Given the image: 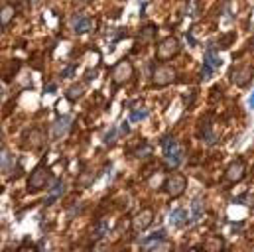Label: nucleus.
<instances>
[{
	"label": "nucleus",
	"mask_w": 254,
	"mask_h": 252,
	"mask_svg": "<svg viewBox=\"0 0 254 252\" xmlns=\"http://www.w3.org/2000/svg\"><path fill=\"white\" fill-rule=\"evenodd\" d=\"M245 176H247V162L243 158L233 160L225 170V181L229 183H239L245 180Z\"/></svg>",
	"instance_id": "nucleus-5"
},
{
	"label": "nucleus",
	"mask_w": 254,
	"mask_h": 252,
	"mask_svg": "<svg viewBox=\"0 0 254 252\" xmlns=\"http://www.w3.org/2000/svg\"><path fill=\"white\" fill-rule=\"evenodd\" d=\"M233 39H235V34H229L225 39H221V45H223V49H227V45H229Z\"/></svg>",
	"instance_id": "nucleus-24"
},
{
	"label": "nucleus",
	"mask_w": 254,
	"mask_h": 252,
	"mask_svg": "<svg viewBox=\"0 0 254 252\" xmlns=\"http://www.w3.org/2000/svg\"><path fill=\"white\" fill-rule=\"evenodd\" d=\"M154 32H156V26H152V24H150V26H146V28H142V30H140L138 39H140V41H144V43H148V41L154 37Z\"/></svg>",
	"instance_id": "nucleus-16"
},
{
	"label": "nucleus",
	"mask_w": 254,
	"mask_h": 252,
	"mask_svg": "<svg viewBox=\"0 0 254 252\" xmlns=\"http://www.w3.org/2000/svg\"><path fill=\"white\" fill-rule=\"evenodd\" d=\"M187 221V213L183 209H175L171 215H169V225L171 227H183Z\"/></svg>",
	"instance_id": "nucleus-14"
},
{
	"label": "nucleus",
	"mask_w": 254,
	"mask_h": 252,
	"mask_svg": "<svg viewBox=\"0 0 254 252\" xmlns=\"http://www.w3.org/2000/svg\"><path fill=\"white\" fill-rule=\"evenodd\" d=\"M181 162H183V150L179 146H173V148H169V150L164 152V164H166V168L175 170Z\"/></svg>",
	"instance_id": "nucleus-10"
},
{
	"label": "nucleus",
	"mask_w": 254,
	"mask_h": 252,
	"mask_svg": "<svg viewBox=\"0 0 254 252\" xmlns=\"http://www.w3.org/2000/svg\"><path fill=\"white\" fill-rule=\"evenodd\" d=\"M185 189H187V178L183 176V174H171L168 180H166V183H164V191L169 195V197H173V199H177V197H181L183 193H185Z\"/></svg>",
	"instance_id": "nucleus-2"
},
{
	"label": "nucleus",
	"mask_w": 254,
	"mask_h": 252,
	"mask_svg": "<svg viewBox=\"0 0 254 252\" xmlns=\"http://www.w3.org/2000/svg\"><path fill=\"white\" fill-rule=\"evenodd\" d=\"M69 130H71V118H69V116H61V118L55 120L53 126H51V134H53L55 138H63Z\"/></svg>",
	"instance_id": "nucleus-11"
},
{
	"label": "nucleus",
	"mask_w": 254,
	"mask_h": 252,
	"mask_svg": "<svg viewBox=\"0 0 254 252\" xmlns=\"http://www.w3.org/2000/svg\"><path fill=\"white\" fill-rule=\"evenodd\" d=\"M254 77V67L251 63H239L237 67H233V71H231V79H233V83L235 85H239V87H247L251 81H253Z\"/></svg>",
	"instance_id": "nucleus-6"
},
{
	"label": "nucleus",
	"mask_w": 254,
	"mask_h": 252,
	"mask_svg": "<svg viewBox=\"0 0 254 252\" xmlns=\"http://www.w3.org/2000/svg\"><path fill=\"white\" fill-rule=\"evenodd\" d=\"M132 75H134V65H132V61H130V59H121V61L113 67L111 79H113L115 87H121V85H125V83H128V81L132 79Z\"/></svg>",
	"instance_id": "nucleus-3"
},
{
	"label": "nucleus",
	"mask_w": 254,
	"mask_h": 252,
	"mask_svg": "<svg viewBox=\"0 0 254 252\" xmlns=\"http://www.w3.org/2000/svg\"><path fill=\"white\" fill-rule=\"evenodd\" d=\"M93 180H95V176H93L91 172H85V174H83V178L79 176L77 185H79V187H87V185H91V183H93Z\"/></svg>",
	"instance_id": "nucleus-20"
},
{
	"label": "nucleus",
	"mask_w": 254,
	"mask_h": 252,
	"mask_svg": "<svg viewBox=\"0 0 254 252\" xmlns=\"http://www.w3.org/2000/svg\"><path fill=\"white\" fill-rule=\"evenodd\" d=\"M249 105H251V108H254V93L251 95V99H249Z\"/></svg>",
	"instance_id": "nucleus-25"
},
{
	"label": "nucleus",
	"mask_w": 254,
	"mask_h": 252,
	"mask_svg": "<svg viewBox=\"0 0 254 252\" xmlns=\"http://www.w3.org/2000/svg\"><path fill=\"white\" fill-rule=\"evenodd\" d=\"M43 142H45V136H43V130L42 128H30V130H26V134H24V148L26 150H38V148H42L43 146Z\"/></svg>",
	"instance_id": "nucleus-8"
},
{
	"label": "nucleus",
	"mask_w": 254,
	"mask_h": 252,
	"mask_svg": "<svg viewBox=\"0 0 254 252\" xmlns=\"http://www.w3.org/2000/svg\"><path fill=\"white\" fill-rule=\"evenodd\" d=\"M14 16H16V8L12 4H6L0 8V24L2 26H8L14 20Z\"/></svg>",
	"instance_id": "nucleus-12"
},
{
	"label": "nucleus",
	"mask_w": 254,
	"mask_h": 252,
	"mask_svg": "<svg viewBox=\"0 0 254 252\" xmlns=\"http://www.w3.org/2000/svg\"><path fill=\"white\" fill-rule=\"evenodd\" d=\"M152 221H154V211H152V209H142V211L132 219V231L144 233L146 229H150Z\"/></svg>",
	"instance_id": "nucleus-9"
},
{
	"label": "nucleus",
	"mask_w": 254,
	"mask_h": 252,
	"mask_svg": "<svg viewBox=\"0 0 254 252\" xmlns=\"http://www.w3.org/2000/svg\"><path fill=\"white\" fill-rule=\"evenodd\" d=\"M49 170L47 168H43V166H38L30 176H28V183H26V187H28V191H42L47 183H49Z\"/></svg>",
	"instance_id": "nucleus-4"
},
{
	"label": "nucleus",
	"mask_w": 254,
	"mask_h": 252,
	"mask_svg": "<svg viewBox=\"0 0 254 252\" xmlns=\"http://www.w3.org/2000/svg\"><path fill=\"white\" fill-rule=\"evenodd\" d=\"M164 231H156V233H152L150 237H148V241H144V245H150V243H154V241H164Z\"/></svg>",
	"instance_id": "nucleus-22"
},
{
	"label": "nucleus",
	"mask_w": 254,
	"mask_h": 252,
	"mask_svg": "<svg viewBox=\"0 0 254 252\" xmlns=\"http://www.w3.org/2000/svg\"><path fill=\"white\" fill-rule=\"evenodd\" d=\"M211 75H213V67L205 63V65H203V69H201V79H209Z\"/></svg>",
	"instance_id": "nucleus-23"
},
{
	"label": "nucleus",
	"mask_w": 254,
	"mask_h": 252,
	"mask_svg": "<svg viewBox=\"0 0 254 252\" xmlns=\"http://www.w3.org/2000/svg\"><path fill=\"white\" fill-rule=\"evenodd\" d=\"M91 28H93V20L87 18V16H81V18L75 22V26H73L75 34H87V32H91Z\"/></svg>",
	"instance_id": "nucleus-13"
},
{
	"label": "nucleus",
	"mask_w": 254,
	"mask_h": 252,
	"mask_svg": "<svg viewBox=\"0 0 254 252\" xmlns=\"http://www.w3.org/2000/svg\"><path fill=\"white\" fill-rule=\"evenodd\" d=\"M2 95H4V89H0V99H2Z\"/></svg>",
	"instance_id": "nucleus-27"
},
{
	"label": "nucleus",
	"mask_w": 254,
	"mask_h": 252,
	"mask_svg": "<svg viewBox=\"0 0 254 252\" xmlns=\"http://www.w3.org/2000/svg\"><path fill=\"white\" fill-rule=\"evenodd\" d=\"M12 164H14V158H12V154H10L8 150H4V152L0 154V168H2L4 172H8V170L12 168Z\"/></svg>",
	"instance_id": "nucleus-17"
},
{
	"label": "nucleus",
	"mask_w": 254,
	"mask_h": 252,
	"mask_svg": "<svg viewBox=\"0 0 254 252\" xmlns=\"http://www.w3.org/2000/svg\"><path fill=\"white\" fill-rule=\"evenodd\" d=\"M223 247H225V243H223V239H211V241H207L201 249H207V251H223Z\"/></svg>",
	"instance_id": "nucleus-19"
},
{
	"label": "nucleus",
	"mask_w": 254,
	"mask_h": 252,
	"mask_svg": "<svg viewBox=\"0 0 254 252\" xmlns=\"http://www.w3.org/2000/svg\"><path fill=\"white\" fill-rule=\"evenodd\" d=\"M0 191H2V187H0Z\"/></svg>",
	"instance_id": "nucleus-28"
},
{
	"label": "nucleus",
	"mask_w": 254,
	"mask_h": 252,
	"mask_svg": "<svg viewBox=\"0 0 254 252\" xmlns=\"http://www.w3.org/2000/svg\"><path fill=\"white\" fill-rule=\"evenodd\" d=\"M251 209H253V213H254V195H251Z\"/></svg>",
	"instance_id": "nucleus-26"
},
{
	"label": "nucleus",
	"mask_w": 254,
	"mask_h": 252,
	"mask_svg": "<svg viewBox=\"0 0 254 252\" xmlns=\"http://www.w3.org/2000/svg\"><path fill=\"white\" fill-rule=\"evenodd\" d=\"M205 63H207V65H211L213 69H217V67L221 65V57L217 55V51L209 49V51H207V55H205Z\"/></svg>",
	"instance_id": "nucleus-18"
},
{
	"label": "nucleus",
	"mask_w": 254,
	"mask_h": 252,
	"mask_svg": "<svg viewBox=\"0 0 254 252\" xmlns=\"http://www.w3.org/2000/svg\"><path fill=\"white\" fill-rule=\"evenodd\" d=\"M154 87H168L169 83L175 81V69L169 67V65H160L154 69Z\"/></svg>",
	"instance_id": "nucleus-7"
},
{
	"label": "nucleus",
	"mask_w": 254,
	"mask_h": 252,
	"mask_svg": "<svg viewBox=\"0 0 254 252\" xmlns=\"http://www.w3.org/2000/svg\"><path fill=\"white\" fill-rule=\"evenodd\" d=\"M146 116H148V110H146V108H136V110H132V112H130V120H132V122L144 120Z\"/></svg>",
	"instance_id": "nucleus-21"
},
{
	"label": "nucleus",
	"mask_w": 254,
	"mask_h": 252,
	"mask_svg": "<svg viewBox=\"0 0 254 252\" xmlns=\"http://www.w3.org/2000/svg\"><path fill=\"white\" fill-rule=\"evenodd\" d=\"M179 49H181L179 39L173 37V36H169V37H166V39H162V41L158 43V47H156V57H158L160 61H169V59H173V57L179 53Z\"/></svg>",
	"instance_id": "nucleus-1"
},
{
	"label": "nucleus",
	"mask_w": 254,
	"mask_h": 252,
	"mask_svg": "<svg viewBox=\"0 0 254 252\" xmlns=\"http://www.w3.org/2000/svg\"><path fill=\"white\" fill-rule=\"evenodd\" d=\"M83 93H85V87H83L81 83H75V85H71V87L67 89V99H69L71 103H75V101H79V99L83 97Z\"/></svg>",
	"instance_id": "nucleus-15"
}]
</instances>
